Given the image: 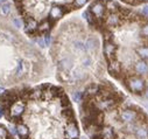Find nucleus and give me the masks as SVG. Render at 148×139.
I'll return each instance as SVG.
<instances>
[{"label":"nucleus","instance_id":"f03ea898","mask_svg":"<svg viewBox=\"0 0 148 139\" xmlns=\"http://www.w3.org/2000/svg\"><path fill=\"white\" fill-rule=\"evenodd\" d=\"M0 115L19 139H79L81 127L70 95L60 84L35 83L4 89Z\"/></svg>","mask_w":148,"mask_h":139},{"label":"nucleus","instance_id":"f257e3e1","mask_svg":"<svg viewBox=\"0 0 148 139\" xmlns=\"http://www.w3.org/2000/svg\"><path fill=\"white\" fill-rule=\"evenodd\" d=\"M83 19L100 36L106 73L130 96L148 100V14L120 0H93Z\"/></svg>","mask_w":148,"mask_h":139},{"label":"nucleus","instance_id":"39448f33","mask_svg":"<svg viewBox=\"0 0 148 139\" xmlns=\"http://www.w3.org/2000/svg\"><path fill=\"white\" fill-rule=\"evenodd\" d=\"M53 72L43 50L19 30L14 20L0 17V87L35 84Z\"/></svg>","mask_w":148,"mask_h":139},{"label":"nucleus","instance_id":"6e6552de","mask_svg":"<svg viewBox=\"0 0 148 139\" xmlns=\"http://www.w3.org/2000/svg\"><path fill=\"white\" fill-rule=\"evenodd\" d=\"M0 116H1V115H0Z\"/></svg>","mask_w":148,"mask_h":139},{"label":"nucleus","instance_id":"423d86ee","mask_svg":"<svg viewBox=\"0 0 148 139\" xmlns=\"http://www.w3.org/2000/svg\"><path fill=\"white\" fill-rule=\"evenodd\" d=\"M93 0H13L22 29L30 40L49 39L56 26Z\"/></svg>","mask_w":148,"mask_h":139},{"label":"nucleus","instance_id":"0eeeda50","mask_svg":"<svg viewBox=\"0 0 148 139\" xmlns=\"http://www.w3.org/2000/svg\"><path fill=\"white\" fill-rule=\"evenodd\" d=\"M0 139H16V138L6 125L0 123Z\"/></svg>","mask_w":148,"mask_h":139},{"label":"nucleus","instance_id":"7ed1b4c3","mask_svg":"<svg viewBox=\"0 0 148 139\" xmlns=\"http://www.w3.org/2000/svg\"><path fill=\"white\" fill-rule=\"evenodd\" d=\"M55 78L69 95L82 92L105 78L106 64L99 34L81 17H68L49 38Z\"/></svg>","mask_w":148,"mask_h":139},{"label":"nucleus","instance_id":"20e7f679","mask_svg":"<svg viewBox=\"0 0 148 139\" xmlns=\"http://www.w3.org/2000/svg\"><path fill=\"white\" fill-rule=\"evenodd\" d=\"M86 139H148V114L113 82L103 78L79 94Z\"/></svg>","mask_w":148,"mask_h":139}]
</instances>
